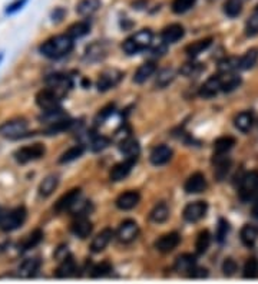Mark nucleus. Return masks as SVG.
<instances>
[{
	"label": "nucleus",
	"instance_id": "nucleus-1",
	"mask_svg": "<svg viewBox=\"0 0 258 284\" xmlns=\"http://www.w3.org/2000/svg\"><path fill=\"white\" fill-rule=\"evenodd\" d=\"M40 53L49 59L66 56L74 51V39L68 35H57L43 42L39 48Z\"/></svg>",
	"mask_w": 258,
	"mask_h": 284
},
{
	"label": "nucleus",
	"instance_id": "nucleus-2",
	"mask_svg": "<svg viewBox=\"0 0 258 284\" xmlns=\"http://www.w3.org/2000/svg\"><path fill=\"white\" fill-rule=\"evenodd\" d=\"M152 39H154V33L149 29H142L138 33H135L130 38L127 39L122 45V49L127 55L139 53L152 45Z\"/></svg>",
	"mask_w": 258,
	"mask_h": 284
},
{
	"label": "nucleus",
	"instance_id": "nucleus-3",
	"mask_svg": "<svg viewBox=\"0 0 258 284\" xmlns=\"http://www.w3.org/2000/svg\"><path fill=\"white\" fill-rule=\"evenodd\" d=\"M258 192V171H250L242 177L238 188V197L242 203H250Z\"/></svg>",
	"mask_w": 258,
	"mask_h": 284
},
{
	"label": "nucleus",
	"instance_id": "nucleus-4",
	"mask_svg": "<svg viewBox=\"0 0 258 284\" xmlns=\"http://www.w3.org/2000/svg\"><path fill=\"white\" fill-rule=\"evenodd\" d=\"M26 217H27V211L25 207H16L10 209L7 214H4L0 218V228L6 232L15 231L23 226V223L26 221Z\"/></svg>",
	"mask_w": 258,
	"mask_h": 284
},
{
	"label": "nucleus",
	"instance_id": "nucleus-5",
	"mask_svg": "<svg viewBox=\"0 0 258 284\" xmlns=\"http://www.w3.org/2000/svg\"><path fill=\"white\" fill-rule=\"evenodd\" d=\"M29 128V124L26 119L23 118H15L10 121H6L4 124L0 125V136L3 138H9V139H15V138H20L22 135H25Z\"/></svg>",
	"mask_w": 258,
	"mask_h": 284
},
{
	"label": "nucleus",
	"instance_id": "nucleus-6",
	"mask_svg": "<svg viewBox=\"0 0 258 284\" xmlns=\"http://www.w3.org/2000/svg\"><path fill=\"white\" fill-rule=\"evenodd\" d=\"M45 154H46V148L43 144H32V145L19 148L18 151L13 154V156L19 164H27V162L40 159L42 156H45Z\"/></svg>",
	"mask_w": 258,
	"mask_h": 284
},
{
	"label": "nucleus",
	"instance_id": "nucleus-7",
	"mask_svg": "<svg viewBox=\"0 0 258 284\" xmlns=\"http://www.w3.org/2000/svg\"><path fill=\"white\" fill-rule=\"evenodd\" d=\"M60 95L56 94L53 89H43L36 95V103L37 106L42 111H51V109H56L60 108Z\"/></svg>",
	"mask_w": 258,
	"mask_h": 284
},
{
	"label": "nucleus",
	"instance_id": "nucleus-8",
	"mask_svg": "<svg viewBox=\"0 0 258 284\" xmlns=\"http://www.w3.org/2000/svg\"><path fill=\"white\" fill-rule=\"evenodd\" d=\"M139 234V226L133 220H125L121 223V226L116 231L118 240L121 243H132Z\"/></svg>",
	"mask_w": 258,
	"mask_h": 284
},
{
	"label": "nucleus",
	"instance_id": "nucleus-9",
	"mask_svg": "<svg viewBox=\"0 0 258 284\" xmlns=\"http://www.w3.org/2000/svg\"><path fill=\"white\" fill-rule=\"evenodd\" d=\"M206 211H208V204L205 201L191 203L184 208V220L188 223H197L203 220Z\"/></svg>",
	"mask_w": 258,
	"mask_h": 284
},
{
	"label": "nucleus",
	"instance_id": "nucleus-10",
	"mask_svg": "<svg viewBox=\"0 0 258 284\" xmlns=\"http://www.w3.org/2000/svg\"><path fill=\"white\" fill-rule=\"evenodd\" d=\"M122 79V72L116 71V69H108L105 72H102L99 79H98V89L101 92H106L112 88H115Z\"/></svg>",
	"mask_w": 258,
	"mask_h": 284
},
{
	"label": "nucleus",
	"instance_id": "nucleus-11",
	"mask_svg": "<svg viewBox=\"0 0 258 284\" xmlns=\"http://www.w3.org/2000/svg\"><path fill=\"white\" fill-rule=\"evenodd\" d=\"M46 83L51 89H53L56 94L60 96L66 94V91H69L72 88V80L71 77L66 75H60V74H53L46 77Z\"/></svg>",
	"mask_w": 258,
	"mask_h": 284
},
{
	"label": "nucleus",
	"instance_id": "nucleus-12",
	"mask_svg": "<svg viewBox=\"0 0 258 284\" xmlns=\"http://www.w3.org/2000/svg\"><path fill=\"white\" fill-rule=\"evenodd\" d=\"M180 243H181V237L178 232H168L155 241V248L161 253H171L178 247Z\"/></svg>",
	"mask_w": 258,
	"mask_h": 284
},
{
	"label": "nucleus",
	"instance_id": "nucleus-13",
	"mask_svg": "<svg viewBox=\"0 0 258 284\" xmlns=\"http://www.w3.org/2000/svg\"><path fill=\"white\" fill-rule=\"evenodd\" d=\"M135 162H136V159H129V158H127L125 161L116 164V165L111 170V172H109L111 181H113V182H119V181L125 180L129 174H130L132 167L135 165Z\"/></svg>",
	"mask_w": 258,
	"mask_h": 284
},
{
	"label": "nucleus",
	"instance_id": "nucleus-14",
	"mask_svg": "<svg viewBox=\"0 0 258 284\" xmlns=\"http://www.w3.org/2000/svg\"><path fill=\"white\" fill-rule=\"evenodd\" d=\"M79 195H80V189H71L69 192L63 194V195L56 201L53 209H55L56 212H65L66 209H71L75 206V203L79 200Z\"/></svg>",
	"mask_w": 258,
	"mask_h": 284
},
{
	"label": "nucleus",
	"instance_id": "nucleus-15",
	"mask_svg": "<svg viewBox=\"0 0 258 284\" xmlns=\"http://www.w3.org/2000/svg\"><path fill=\"white\" fill-rule=\"evenodd\" d=\"M139 201H141V195L138 191H127L116 198L115 204L119 209L128 211V209L135 208L139 204Z\"/></svg>",
	"mask_w": 258,
	"mask_h": 284
},
{
	"label": "nucleus",
	"instance_id": "nucleus-16",
	"mask_svg": "<svg viewBox=\"0 0 258 284\" xmlns=\"http://www.w3.org/2000/svg\"><path fill=\"white\" fill-rule=\"evenodd\" d=\"M206 188V180L201 172H195L185 181L184 189L188 194H200Z\"/></svg>",
	"mask_w": 258,
	"mask_h": 284
},
{
	"label": "nucleus",
	"instance_id": "nucleus-17",
	"mask_svg": "<svg viewBox=\"0 0 258 284\" xmlns=\"http://www.w3.org/2000/svg\"><path fill=\"white\" fill-rule=\"evenodd\" d=\"M212 164L215 167V177L218 181H222L228 171L231 168V159L227 154H215L214 155V159H212Z\"/></svg>",
	"mask_w": 258,
	"mask_h": 284
},
{
	"label": "nucleus",
	"instance_id": "nucleus-18",
	"mask_svg": "<svg viewBox=\"0 0 258 284\" xmlns=\"http://www.w3.org/2000/svg\"><path fill=\"white\" fill-rule=\"evenodd\" d=\"M172 158V150L168 147V145H158L155 147L151 155H149V159L154 165L159 167V165H165L166 162H169Z\"/></svg>",
	"mask_w": 258,
	"mask_h": 284
},
{
	"label": "nucleus",
	"instance_id": "nucleus-19",
	"mask_svg": "<svg viewBox=\"0 0 258 284\" xmlns=\"http://www.w3.org/2000/svg\"><path fill=\"white\" fill-rule=\"evenodd\" d=\"M185 30L182 25H178V23H174V25H169L164 27V30L161 32V39L166 42V43H175L178 40L184 38Z\"/></svg>",
	"mask_w": 258,
	"mask_h": 284
},
{
	"label": "nucleus",
	"instance_id": "nucleus-20",
	"mask_svg": "<svg viewBox=\"0 0 258 284\" xmlns=\"http://www.w3.org/2000/svg\"><path fill=\"white\" fill-rule=\"evenodd\" d=\"M221 89V77L220 76H211L200 89V96H203L205 99L214 98L217 96Z\"/></svg>",
	"mask_w": 258,
	"mask_h": 284
},
{
	"label": "nucleus",
	"instance_id": "nucleus-21",
	"mask_svg": "<svg viewBox=\"0 0 258 284\" xmlns=\"http://www.w3.org/2000/svg\"><path fill=\"white\" fill-rule=\"evenodd\" d=\"M72 232H74L76 237H79V238H82V240H85V238H88L91 234H92V230L93 226L92 223L88 220V218H85V217H79L76 221L72 223Z\"/></svg>",
	"mask_w": 258,
	"mask_h": 284
},
{
	"label": "nucleus",
	"instance_id": "nucleus-22",
	"mask_svg": "<svg viewBox=\"0 0 258 284\" xmlns=\"http://www.w3.org/2000/svg\"><path fill=\"white\" fill-rule=\"evenodd\" d=\"M112 237H113V231H112L111 228L102 230L92 240L91 250H92L93 253H101V251H103V250L108 247V244L111 243Z\"/></svg>",
	"mask_w": 258,
	"mask_h": 284
},
{
	"label": "nucleus",
	"instance_id": "nucleus-23",
	"mask_svg": "<svg viewBox=\"0 0 258 284\" xmlns=\"http://www.w3.org/2000/svg\"><path fill=\"white\" fill-rule=\"evenodd\" d=\"M121 147H119V150L121 152L129 158V159H136L138 161V156H139V152H141V147H139V142L136 141V139H133V138H127L125 141H122L121 144H119Z\"/></svg>",
	"mask_w": 258,
	"mask_h": 284
},
{
	"label": "nucleus",
	"instance_id": "nucleus-24",
	"mask_svg": "<svg viewBox=\"0 0 258 284\" xmlns=\"http://www.w3.org/2000/svg\"><path fill=\"white\" fill-rule=\"evenodd\" d=\"M75 271H76V263H75L74 257L68 256L62 260V263L56 268L55 274L57 279H66V277L74 276Z\"/></svg>",
	"mask_w": 258,
	"mask_h": 284
},
{
	"label": "nucleus",
	"instance_id": "nucleus-25",
	"mask_svg": "<svg viewBox=\"0 0 258 284\" xmlns=\"http://www.w3.org/2000/svg\"><path fill=\"white\" fill-rule=\"evenodd\" d=\"M234 125H235V128H237L238 131H241V132H248V131L253 128V125H254V114L250 112V111L241 112V114L235 116Z\"/></svg>",
	"mask_w": 258,
	"mask_h": 284
},
{
	"label": "nucleus",
	"instance_id": "nucleus-26",
	"mask_svg": "<svg viewBox=\"0 0 258 284\" xmlns=\"http://www.w3.org/2000/svg\"><path fill=\"white\" fill-rule=\"evenodd\" d=\"M241 241L245 247H253L258 241V227L253 224H245L241 228Z\"/></svg>",
	"mask_w": 258,
	"mask_h": 284
},
{
	"label": "nucleus",
	"instance_id": "nucleus-27",
	"mask_svg": "<svg viewBox=\"0 0 258 284\" xmlns=\"http://www.w3.org/2000/svg\"><path fill=\"white\" fill-rule=\"evenodd\" d=\"M155 71H156V65H155L154 62H145V63L141 65V66L138 68V71L135 72L133 82H135V83H144V82H147L148 79L155 74Z\"/></svg>",
	"mask_w": 258,
	"mask_h": 284
},
{
	"label": "nucleus",
	"instance_id": "nucleus-28",
	"mask_svg": "<svg viewBox=\"0 0 258 284\" xmlns=\"http://www.w3.org/2000/svg\"><path fill=\"white\" fill-rule=\"evenodd\" d=\"M40 268V260L35 257V258H27L25 260L20 267H19V274L25 279H29V277H33L39 271Z\"/></svg>",
	"mask_w": 258,
	"mask_h": 284
},
{
	"label": "nucleus",
	"instance_id": "nucleus-29",
	"mask_svg": "<svg viewBox=\"0 0 258 284\" xmlns=\"http://www.w3.org/2000/svg\"><path fill=\"white\" fill-rule=\"evenodd\" d=\"M101 0H80L76 4V12L80 16H91L101 7Z\"/></svg>",
	"mask_w": 258,
	"mask_h": 284
},
{
	"label": "nucleus",
	"instance_id": "nucleus-30",
	"mask_svg": "<svg viewBox=\"0 0 258 284\" xmlns=\"http://www.w3.org/2000/svg\"><path fill=\"white\" fill-rule=\"evenodd\" d=\"M42 240H43V231L42 230H35L23 238V241L19 244V248L22 251H27L30 248H35L36 246H39Z\"/></svg>",
	"mask_w": 258,
	"mask_h": 284
},
{
	"label": "nucleus",
	"instance_id": "nucleus-31",
	"mask_svg": "<svg viewBox=\"0 0 258 284\" xmlns=\"http://www.w3.org/2000/svg\"><path fill=\"white\" fill-rule=\"evenodd\" d=\"M212 43V39H201V40H197V42H192L191 45H188L185 48V53L189 57L198 56L200 53H203L204 51H206Z\"/></svg>",
	"mask_w": 258,
	"mask_h": 284
},
{
	"label": "nucleus",
	"instance_id": "nucleus-32",
	"mask_svg": "<svg viewBox=\"0 0 258 284\" xmlns=\"http://www.w3.org/2000/svg\"><path fill=\"white\" fill-rule=\"evenodd\" d=\"M65 118H68V114L62 108H56V109H51V111H43V114L39 116V121H42L43 124H46L49 127V125L59 122Z\"/></svg>",
	"mask_w": 258,
	"mask_h": 284
},
{
	"label": "nucleus",
	"instance_id": "nucleus-33",
	"mask_svg": "<svg viewBox=\"0 0 258 284\" xmlns=\"http://www.w3.org/2000/svg\"><path fill=\"white\" fill-rule=\"evenodd\" d=\"M197 264V258L192 254H181L180 257H177L175 260V270L177 271H182V273H189Z\"/></svg>",
	"mask_w": 258,
	"mask_h": 284
},
{
	"label": "nucleus",
	"instance_id": "nucleus-34",
	"mask_svg": "<svg viewBox=\"0 0 258 284\" xmlns=\"http://www.w3.org/2000/svg\"><path fill=\"white\" fill-rule=\"evenodd\" d=\"M89 30H91V25H89V22H76V23H74V25H71V26H69V29H68L66 35H68V36H71V38L75 40V39L83 38L85 35H88V33H89Z\"/></svg>",
	"mask_w": 258,
	"mask_h": 284
},
{
	"label": "nucleus",
	"instance_id": "nucleus-35",
	"mask_svg": "<svg viewBox=\"0 0 258 284\" xmlns=\"http://www.w3.org/2000/svg\"><path fill=\"white\" fill-rule=\"evenodd\" d=\"M168 217H169V208H168V206H166L165 203L156 204V206L154 207V209L151 211V214H149L151 221H152V223H156V224L165 223L166 220H168Z\"/></svg>",
	"mask_w": 258,
	"mask_h": 284
},
{
	"label": "nucleus",
	"instance_id": "nucleus-36",
	"mask_svg": "<svg viewBox=\"0 0 258 284\" xmlns=\"http://www.w3.org/2000/svg\"><path fill=\"white\" fill-rule=\"evenodd\" d=\"M241 85V77L235 75L234 72L231 74H224L221 76V89L222 92H232Z\"/></svg>",
	"mask_w": 258,
	"mask_h": 284
},
{
	"label": "nucleus",
	"instance_id": "nucleus-37",
	"mask_svg": "<svg viewBox=\"0 0 258 284\" xmlns=\"http://www.w3.org/2000/svg\"><path fill=\"white\" fill-rule=\"evenodd\" d=\"M59 180L56 175H48L39 185V194L40 197H49L51 194H53V191L57 188Z\"/></svg>",
	"mask_w": 258,
	"mask_h": 284
},
{
	"label": "nucleus",
	"instance_id": "nucleus-38",
	"mask_svg": "<svg viewBox=\"0 0 258 284\" xmlns=\"http://www.w3.org/2000/svg\"><path fill=\"white\" fill-rule=\"evenodd\" d=\"M235 145V139L232 136H221L214 142L215 154H228Z\"/></svg>",
	"mask_w": 258,
	"mask_h": 284
},
{
	"label": "nucleus",
	"instance_id": "nucleus-39",
	"mask_svg": "<svg viewBox=\"0 0 258 284\" xmlns=\"http://www.w3.org/2000/svg\"><path fill=\"white\" fill-rule=\"evenodd\" d=\"M72 125H74V121L69 119V116H68V118L62 119V121H59V122H55V124L49 125V127L46 128V133H48V135H57L59 132H65V131L71 129Z\"/></svg>",
	"mask_w": 258,
	"mask_h": 284
},
{
	"label": "nucleus",
	"instance_id": "nucleus-40",
	"mask_svg": "<svg viewBox=\"0 0 258 284\" xmlns=\"http://www.w3.org/2000/svg\"><path fill=\"white\" fill-rule=\"evenodd\" d=\"M258 60V51L257 49H250L244 53V56L240 59V69L248 71L251 68H254V65Z\"/></svg>",
	"mask_w": 258,
	"mask_h": 284
},
{
	"label": "nucleus",
	"instance_id": "nucleus-41",
	"mask_svg": "<svg viewBox=\"0 0 258 284\" xmlns=\"http://www.w3.org/2000/svg\"><path fill=\"white\" fill-rule=\"evenodd\" d=\"M85 151V148L82 145H75L72 148H69L68 151H65L60 158H59V162L60 164H68V162H72L75 159H77L79 156H82V154Z\"/></svg>",
	"mask_w": 258,
	"mask_h": 284
},
{
	"label": "nucleus",
	"instance_id": "nucleus-42",
	"mask_svg": "<svg viewBox=\"0 0 258 284\" xmlns=\"http://www.w3.org/2000/svg\"><path fill=\"white\" fill-rule=\"evenodd\" d=\"M242 12V1L241 0H227L224 3V13L228 18H237Z\"/></svg>",
	"mask_w": 258,
	"mask_h": 284
},
{
	"label": "nucleus",
	"instance_id": "nucleus-43",
	"mask_svg": "<svg viewBox=\"0 0 258 284\" xmlns=\"http://www.w3.org/2000/svg\"><path fill=\"white\" fill-rule=\"evenodd\" d=\"M237 68H240V60L237 57H225V59H222L221 62L218 63V71H220L221 75L231 74Z\"/></svg>",
	"mask_w": 258,
	"mask_h": 284
},
{
	"label": "nucleus",
	"instance_id": "nucleus-44",
	"mask_svg": "<svg viewBox=\"0 0 258 284\" xmlns=\"http://www.w3.org/2000/svg\"><path fill=\"white\" fill-rule=\"evenodd\" d=\"M209 244H211V234L209 231L204 230L198 234L197 237V243H195V248H197V254H204L206 253V250L209 248Z\"/></svg>",
	"mask_w": 258,
	"mask_h": 284
},
{
	"label": "nucleus",
	"instance_id": "nucleus-45",
	"mask_svg": "<svg viewBox=\"0 0 258 284\" xmlns=\"http://www.w3.org/2000/svg\"><path fill=\"white\" fill-rule=\"evenodd\" d=\"M245 35L248 38H254L258 35V9H256L245 23Z\"/></svg>",
	"mask_w": 258,
	"mask_h": 284
},
{
	"label": "nucleus",
	"instance_id": "nucleus-46",
	"mask_svg": "<svg viewBox=\"0 0 258 284\" xmlns=\"http://www.w3.org/2000/svg\"><path fill=\"white\" fill-rule=\"evenodd\" d=\"M174 77H175V72H174V69H164V71H161L158 76H156V86L158 88H165L168 86L172 80H174Z\"/></svg>",
	"mask_w": 258,
	"mask_h": 284
},
{
	"label": "nucleus",
	"instance_id": "nucleus-47",
	"mask_svg": "<svg viewBox=\"0 0 258 284\" xmlns=\"http://www.w3.org/2000/svg\"><path fill=\"white\" fill-rule=\"evenodd\" d=\"M244 277L245 279H257L258 277V260L256 257H251L247 260L244 265Z\"/></svg>",
	"mask_w": 258,
	"mask_h": 284
},
{
	"label": "nucleus",
	"instance_id": "nucleus-48",
	"mask_svg": "<svg viewBox=\"0 0 258 284\" xmlns=\"http://www.w3.org/2000/svg\"><path fill=\"white\" fill-rule=\"evenodd\" d=\"M195 1L197 0H174L172 1V12L177 15L185 13L195 4Z\"/></svg>",
	"mask_w": 258,
	"mask_h": 284
},
{
	"label": "nucleus",
	"instance_id": "nucleus-49",
	"mask_svg": "<svg viewBox=\"0 0 258 284\" xmlns=\"http://www.w3.org/2000/svg\"><path fill=\"white\" fill-rule=\"evenodd\" d=\"M111 271H112L111 263H108V261H102L101 264H96L95 267H93L91 276H92L93 279H99V277H105V276H108Z\"/></svg>",
	"mask_w": 258,
	"mask_h": 284
},
{
	"label": "nucleus",
	"instance_id": "nucleus-50",
	"mask_svg": "<svg viewBox=\"0 0 258 284\" xmlns=\"http://www.w3.org/2000/svg\"><path fill=\"white\" fill-rule=\"evenodd\" d=\"M109 144H111V141L106 136L98 135V136H93V139L91 141V148H92V151L99 152L102 151V150H105V148H108Z\"/></svg>",
	"mask_w": 258,
	"mask_h": 284
},
{
	"label": "nucleus",
	"instance_id": "nucleus-51",
	"mask_svg": "<svg viewBox=\"0 0 258 284\" xmlns=\"http://www.w3.org/2000/svg\"><path fill=\"white\" fill-rule=\"evenodd\" d=\"M228 232H230V224H228L224 218H221V220L218 221L217 232H215V238H217V241H218L220 244H222V243L225 241Z\"/></svg>",
	"mask_w": 258,
	"mask_h": 284
},
{
	"label": "nucleus",
	"instance_id": "nucleus-52",
	"mask_svg": "<svg viewBox=\"0 0 258 284\" xmlns=\"http://www.w3.org/2000/svg\"><path fill=\"white\" fill-rule=\"evenodd\" d=\"M204 69L201 63H195V62H188L181 68V74L185 76H195L198 75Z\"/></svg>",
	"mask_w": 258,
	"mask_h": 284
},
{
	"label": "nucleus",
	"instance_id": "nucleus-53",
	"mask_svg": "<svg viewBox=\"0 0 258 284\" xmlns=\"http://www.w3.org/2000/svg\"><path fill=\"white\" fill-rule=\"evenodd\" d=\"M237 268H238V265L235 263V260H232V258H227L225 261H224V264H222V271H224V274L225 276H232L235 271H237Z\"/></svg>",
	"mask_w": 258,
	"mask_h": 284
},
{
	"label": "nucleus",
	"instance_id": "nucleus-54",
	"mask_svg": "<svg viewBox=\"0 0 258 284\" xmlns=\"http://www.w3.org/2000/svg\"><path fill=\"white\" fill-rule=\"evenodd\" d=\"M26 3H27V0H15L12 4H9V6H7L6 13H7V15H13V13H16V12L20 10V9H22Z\"/></svg>",
	"mask_w": 258,
	"mask_h": 284
},
{
	"label": "nucleus",
	"instance_id": "nucleus-55",
	"mask_svg": "<svg viewBox=\"0 0 258 284\" xmlns=\"http://www.w3.org/2000/svg\"><path fill=\"white\" fill-rule=\"evenodd\" d=\"M189 276L192 277V279H204V277H206L208 276V270L206 268H203V267H194L191 271H189Z\"/></svg>",
	"mask_w": 258,
	"mask_h": 284
},
{
	"label": "nucleus",
	"instance_id": "nucleus-56",
	"mask_svg": "<svg viewBox=\"0 0 258 284\" xmlns=\"http://www.w3.org/2000/svg\"><path fill=\"white\" fill-rule=\"evenodd\" d=\"M63 16H65V10L63 9H56L55 12L52 13V18H53V20H56V22H60V20L63 19Z\"/></svg>",
	"mask_w": 258,
	"mask_h": 284
},
{
	"label": "nucleus",
	"instance_id": "nucleus-57",
	"mask_svg": "<svg viewBox=\"0 0 258 284\" xmlns=\"http://www.w3.org/2000/svg\"><path fill=\"white\" fill-rule=\"evenodd\" d=\"M253 215H254V217L258 220V197L256 198L254 204H253Z\"/></svg>",
	"mask_w": 258,
	"mask_h": 284
}]
</instances>
